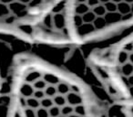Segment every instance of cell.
I'll list each match as a JSON object with an SVG mask.
<instances>
[{
    "label": "cell",
    "mask_w": 133,
    "mask_h": 117,
    "mask_svg": "<svg viewBox=\"0 0 133 117\" xmlns=\"http://www.w3.org/2000/svg\"><path fill=\"white\" fill-rule=\"evenodd\" d=\"M9 117H113L84 48L12 36Z\"/></svg>",
    "instance_id": "6da1fadb"
},
{
    "label": "cell",
    "mask_w": 133,
    "mask_h": 117,
    "mask_svg": "<svg viewBox=\"0 0 133 117\" xmlns=\"http://www.w3.org/2000/svg\"><path fill=\"white\" fill-rule=\"evenodd\" d=\"M131 27L133 0H62L40 27L37 40L91 50Z\"/></svg>",
    "instance_id": "7a4b0ae2"
},
{
    "label": "cell",
    "mask_w": 133,
    "mask_h": 117,
    "mask_svg": "<svg viewBox=\"0 0 133 117\" xmlns=\"http://www.w3.org/2000/svg\"><path fill=\"white\" fill-rule=\"evenodd\" d=\"M85 50L114 117H133V31Z\"/></svg>",
    "instance_id": "3957f363"
},
{
    "label": "cell",
    "mask_w": 133,
    "mask_h": 117,
    "mask_svg": "<svg viewBox=\"0 0 133 117\" xmlns=\"http://www.w3.org/2000/svg\"><path fill=\"white\" fill-rule=\"evenodd\" d=\"M62 0H0V33L33 40Z\"/></svg>",
    "instance_id": "277c9868"
},
{
    "label": "cell",
    "mask_w": 133,
    "mask_h": 117,
    "mask_svg": "<svg viewBox=\"0 0 133 117\" xmlns=\"http://www.w3.org/2000/svg\"><path fill=\"white\" fill-rule=\"evenodd\" d=\"M10 93L6 76L0 87V117H9Z\"/></svg>",
    "instance_id": "5b68a950"
}]
</instances>
